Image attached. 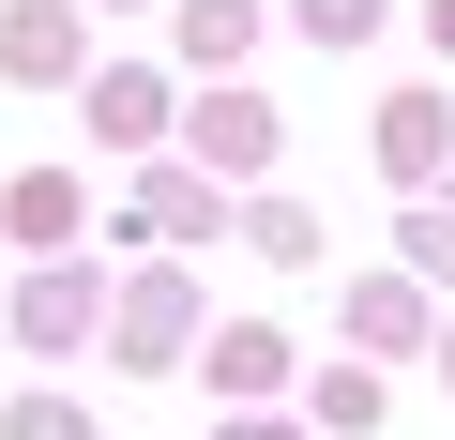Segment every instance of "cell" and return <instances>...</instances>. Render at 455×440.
I'll use <instances>...</instances> for the list:
<instances>
[{
  "label": "cell",
  "instance_id": "6da1fadb",
  "mask_svg": "<svg viewBox=\"0 0 455 440\" xmlns=\"http://www.w3.org/2000/svg\"><path fill=\"white\" fill-rule=\"evenodd\" d=\"M197 152H212V167H259V152H274V107H243V92L197 107Z\"/></svg>",
  "mask_w": 455,
  "mask_h": 440
},
{
  "label": "cell",
  "instance_id": "7a4b0ae2",
  "mask_svg": "<svg viewBox=\"0 0 455 440\" xmlns=\"http://www.w3.org/2000/svg\"><path fill=\"white\" fill-rule=\"evenodd\" d=\"M0 61H16V76H61V61H76V31L31 0V16H0Z\"/></svg>",
  "mask_w": 455,
  "mask_h": 440
},
{
  "label": "cell",
  "instance_id": "3957f363",
  "mask_svg": "<svg viewBox=\"0 0 455 440\" xmlns=\"http://www.w3.org/2000/svg\"><path fill=\"white\" fill-rule=\"evenodd\" d=\"M243 16H259V0H197V16H182V46H197V61H228V46H243Z\"/></svg>",
  "mask_w": 455,
  "mask_h": 440
},
{
  "label": "cell",
  "instance_id": "277c9868",
  "mask_svg": "<svg viewBox=\"0 0 455 440\" xmlns=\"http://www.w3.org/2000/svg\"><path fill=\"white\" fill-rule=\"evenodd\" d=\"M304 31H319V46H364V31H379V0H304Z\"/></svg>",
  "mask_w": 455,
  "mask_h": 440
},
{
  "label": "cell",
  "instance_id": "5b68a950",
  "mask_svg": "<svg viewBox=\"0 0 455 440\" xmlns=\"http://www.w3.org/2000/svg\"><path fill=\"white\" fill-rule=\"evenodd\" d=\"M16 440H76V410H16Z\"/></svg>",
  "mask_w": 455,
  "mask_h": 440
},
{
  "label": "cell",
  "instance_id": "8992f818",
  "mask_svg": "<svg viewBox=\"0 0 455 440\" xmlns=\"http://www.w3.org/2000/svg\"><path fill=\"white\" fill-rule=\"evenodd\" d=\"M440 46H455V0H440Z\"/></svg>",
  "mask_w": 455,
  "mask_h": 440
}]
</instances>
